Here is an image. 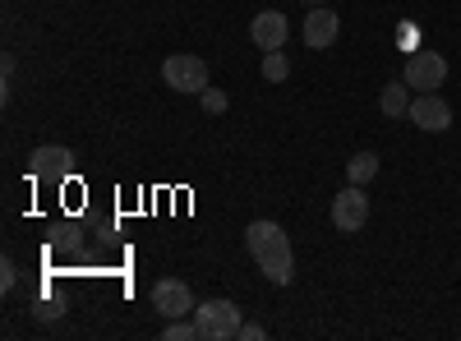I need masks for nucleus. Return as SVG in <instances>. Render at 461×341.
Returning <instances> with one entry per match:
<instances>
[{
    "instance_id": "obj_1",
    "label": "nucleus",
    "mask_w": 461,
    "mask_h": 341,
    "mask_svg": "<svg viewBox=\"0 0 461 341\" xmlns=\"http://www.w3.org/2000/svg\"><path fill=\"white\" fill-rule=\"evenodd\" d=\"M245 245L258 263V273L273 282V286H291L295 282V254H291V240L277 221H249L245 231Z\"/></svg>"
},
{
    "instance_id": "obj_2",
    "label": "nucleus",
    "mask_w": 461,
    "mask_h": 341,
    "mask_svg": "<svg viewBox=\"0 0 461 341\" xmlns=\"http://www.w3.org/2000/svg\"><path fill=\"white\" fill-rule=\"evenodd\" d=\"M194 323H199V341H230L245 319H240L236 300H203L194 310Z\"/></svg>"
},
{
    "instance_id": "obj_3",
    "label": "nucleus",
    "mask_w": 461,
    "mask_h": 341,
    "mask_svg": "<svg viewBox=\"0 0 461 341\" xmlns=\"http://www.w3.org/2000/svg\"><path fill=\"white\" fill-rule=\"evenodd\" d=\"M162 79L176 93H203L208 88V60L203 56H189V51H176V56L162 60Z\"/></svg>"
},
{
    "instance_id": "obj_4",
    "label": "nucleus",
    "mask_w": 461,
    "mask_h": 341,
    "mask_svg": "<svg viewBox=\"0 0 461 341\" xmlns=\"http://www.w3.org/2000/svg\"><path fill=\"white\" fill-rule=\"evenodd\" d=\"M365 221H369V194H365V184H346L341 194L332 199V226H337L341 236H360Z\"/></svg>"
},
{
    "instance_id": "obj_5",
    "label": "nucleus",
    "mask_w": 461,
    "mask_h": 341,
    "mask_svg": "<svg viewBox=\"0 0 461 341\" xmlns=\"http://www.w3.org/2000/svg\"><path fill=\"white\" fill-rule=\"evenodd\" d=\"M402 79H406L415 93H438L443 79H447V60H443L438 51H411Z\"/></svg>"
},
{
    "instance_id": "obj_6",
    "label": "nucleus",
    "mask_w": 461,
    "mask_h": 341,
    "mask_svg": "<svg viewBox=\"0 0 461 341\" xmlns=\"http://www.w3.org/2000/svg\"><path fill=\"white\" fill-rule=\"evenodd\" d=\"M406 121H411L415 130H425V134H443V130H452V106H447L438 93H415Z\"/></svg>"
},
{
    "instance_id": "obj_7",
    "label": "nucleus",
    "mask_w": 461,
    "mask_h": 341,
    "mask_svg": "<svg viewBox=\"0 0 461 341\" xmlns=\"http://www.w3.org/2000/svg\"><path fill=\"white\" fill-rule=\"evenodd\" d=\"M152 310H158L162 319H194V291H189L185 282H176V277H167V282H158L152 286Z\"/></svg>"
},
{
    "instance_id": "obj_8",
    "label": "nucleus",
    "mask_w": 461,
    "mask_h": 341,
    "mask_svg": "<svg viewBox=\"0 0 461 341\" xmlns=\"http://www.w3.org/2000/svg\"><path fill=\"white\" fill-rule=\"evenodd\" d=\"M74 171V153L65 143H42L28 153V175L32 180H65Z\"/></svg>"
},
{
    "instance_id": "obj_9",
    "label": "nucleus",
    "mask_w": 461,
    "mask_h": 341,
    "mask_svg": "<svg viewBox=\"0 0 461 341\" xmlns=\"http://www.w3.org/2000/svg\"><path fill=\"white\" fill-rule=\"evenodd\" d=\"M286 37H291V23L282 10H263L249 19V42L258 51H286Z\"/></svg>"
},
{
    "instance_id": "obj_10",
    "label": "nucleus",
    "mask_w": 461,
    "mask_h": 341,
    "mask_svg": "<svg viewBox=\"0 0 461 341\" xmlns=\"http://www.w3.org/2000/svg\"><path fill=\"white\" fill-rule=\"evenodd\" d=\"M337 32H341V19L328 5H314L310 14H304V47L310 51H328L337 42Z\"/></svg>"
},
{
    "instance_id": "obj_11",
    "label": "nucleus",
    "mask_w": 461,
    "mask_h": 341,
    "mask_svg": "<svg viewBox=\"0 0 461 341\" xmlns=\"http://www.w3.org/2000/svg\"><path fill=\"white\" fill-rule=\"evenodd\" d=\"M411 97H415V88H411L406 79H402V84H388V88L378 93V111H383L388 121H402L406 111H411Z\"/></svg>"
},
{
    "instance_id": "obj_12",
    "label": "nucleus",
    "mask_w": 461,
    "mask_h": 341,
    "mask_svg": "<svg viewBox=\"0 0 461 341\" xmlns=\"http://www.w3.org/2000/svg\"><path fill=\"white\" fill-rule=\"evenodd\" d=\"M378 175V157L374 153H356L351 162H346V180H351V184H369Z\"/></svg>"
},
{
    "instance_id": "obj_13",
    "label": "nucleus",
    "mask_w": 461,
    "mask_h": 341,
    "mask_svg": "<svg viewBox=\"0 0 461 341\" xmlns=\"http://www.w3.org/2000/svg\"><path fill=\"white\" fill-rule=\"evenodd\" d=\"M291 74V56L286 51H263V79L267 84H286Z\"/></svg>"
},
{
    "instance_id": "obj_14",
    "label": "nucleus",
    "mask_w": 461,
    "mask_h": 341,
    "mask_svg": "<svg viewBox=\"0 0 461 341\" xmlns=\"http://www.w3.org/2000/svg\"><path fill=\"white\" fill-rule=\"evenodd\" d=\"M162 337H167V341H199V323H194V319H167Z\"/></svg>"
},
{
    "instance_id": "obj_15",
    "label": "nucleus",
    "mask_w": 461,
    "mask_h": 341,
    "mask_svg": "<svg viewBox=\"0 0 461 341\" xmlns=\"http://www.w3.org/2000/svg\"><path fill=\"white\" fill-rule=\"evenodd\" d=\"M199 97H203V111H208V116H221V111L230 106V97H226L221 88H203Z\"/></svg>"
},
{
    "instance_id": "obj_16",
    "label": "nucleus",
    "mask_w": 461,
    "mask_h": 341,
    "mask_svg": "<svg viewBox=\"0 0 461 341\" xmlns=\"http://www.w3.org/2000/svg\"><path fill=\"white\" fill-rule=\"evenodd\" d=\"M14 282H19V263L14 258H0V286L14 291Z\"/></svg>"
},
{
    "instance_id": "obj_17",
    "label": "nucleus",
    "mask_w": 461,
    "mask_h": 341,
    "mask_svg": "<svg viewBox=\"0 0 461 341\" xmlns=\"http://www.w3.org/2000/svg\"><path fill=\"white\" fill-rule=\"evenodd\" d=\"M236 337H240V341H263V337H267V328L249 319V323H240V332H236Z\"/></svg>"
},
{
    "instance_id": "obj_18",
    "label": "nucleus",
    "mask_w": 461,
    "mask_h": 341,
    "mask_svg": "<svg viewBox=\"0 0 461 341\" xmlns=\"http://www.w3.org/2000/svg\"><path fill=\"white\" fill-rule=\"evenodd\" d=\"M304 5H310V10H314V5H328V0H304Z\"/></svg>"
}]
</instances>
